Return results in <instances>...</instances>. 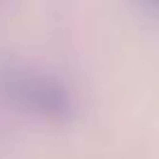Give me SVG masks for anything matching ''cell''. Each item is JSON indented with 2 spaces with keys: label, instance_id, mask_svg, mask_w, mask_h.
<instances>
[]
</instances>
